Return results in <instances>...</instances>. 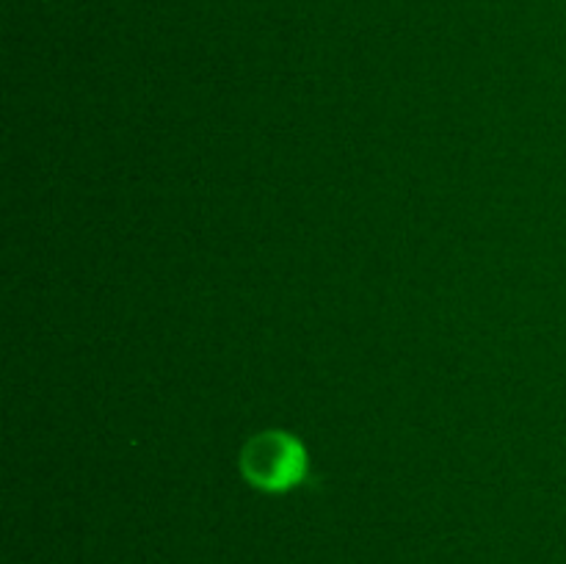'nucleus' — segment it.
<instances>
[{
  "instance_id": "obj_1",
  "label": "nucleus",
  "mask_w": 566,
  "mask_h": 564,
  "mask_svg": "<svg viewBox=\"0 0 566 564\" xmlns=\"http://www.w3.org/2000/svg\"><path fill=\"white\" fill-rule=\"evenodd\" d=\"M238 468H241L243 481L252 484L254 490L282 495V492L307 484L310 453L298 437L269 429L243 442Z\"/></svg>"
}]
</instances>
